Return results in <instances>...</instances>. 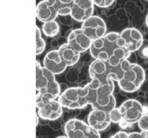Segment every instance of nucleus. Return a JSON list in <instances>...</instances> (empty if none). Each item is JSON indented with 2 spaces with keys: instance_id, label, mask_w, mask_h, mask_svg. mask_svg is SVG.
<instances>
[{
  "instance_id": "a211bd4d",
  "label": "nucleus",
  "mask_w": 148,
  "mask_h": 138,
  "mask_svg": "<svg viewBox=\"0 0 148 138\" xmlns=\"http://www.w3.org/2000/svg\"><path fill=\"white\" fill-rule=\"evenodd\" d=\"M46 47V43L41 37L40 29L36 26V55L41 54Z\"/></svg>"
},
{
  "instance_id": "a878e982",
  "label": "nucleus",
  "mask_w": 148,
  "mask_h": 138,
  "mask_svg": "<svg viewBox=\"0 0 148 138\" xmlns=\"http://www.w3.org/2000/svg\"><path fill=\"white\" fill-rule=\"evenodd\" d=\"M36 119H37V121H36V126H38V113H37V114H36Z\"/></svg>"
},
{
  "instance_id": "412c9836",
  "label": "nucleus",
  "mask_w": 148,
  "mask_h": 138,
  "mask_svg": "<svg viewBox=\"0 0 148 138\" xmlns=\"http://www.w3.org/2000/svg\"><path fill=\"white\" fill-rule=\"evenodd\" d=\"M138 126L141 131H148V114L145 113L141 116V118L138 122Z\"/></svg>"
},
{
  "instance_id": "dca6fc26",
  "label": "nucleus",
  "mask_w": 148,
  "mask_h": 138,
  "mask_svg": "<svg viewBox=\"0 0 148 138\" xmlns=\"http://www.w3.org/2000/svg\"><path fill=\"white\" fill-rule=\"evenodd\" d=\"M55 7L58 15L68 16L71 14V8L74 0H48Z\"/></svg>"
},
{
  "instance_id": "9b49d317",
  "label": "nucleus",
  "mask_w": 148,
  "mask_h": 138,
  "mask_svg": "<svg viewBox=\"0 0 148 138\" xmlns=\"http://www.w3.org/2000/svg\"><path fill=\"white\" fill-rule=\"evenodd\" d=\"M111 119L109 112L101 110L93 109L88 116V123L98 131H104L110 126Z\"/></svg>"
},
{
  "instance_id": "f3484780",
  "label": "nucleus",
  "mask_w": 148,
  "mask_h": 138,
  "mask_svg": "<svg viewBox=\"0 0 148 138\" xmlns=\"http://www.w3.org/2000/svg\"><path fill=\"white\" fill-rule=\"evenodd\" d=\"M60 30L58 23L56 20L43 23L42 26V31L43 34L47 37H55L58 34Z\"/></svg>"
},
{
  "instance_id": "1a4fd4ad",
  "label": "nucleus",
  "mask_w": 148,
  "mask_h": 138,
  "mask_svg": "<svg viewBox=\"0 0 148 138\" xmlns=\"http://www.w3.org/2000/svg\"><path fill=\"white\" fill-rule=\"evenodd\" d=\"M120 34L124 41L125 48L130 53L138 51L142 47L144 38L138 29L136 28H127Z\"/></svg>"
},
{
  "instance_id": "cd10ccee",
  "label": "nucleus",
  "mask_w": 148,
  "mask_h": 138,
  "mask_svg": "<svg viewBox=\"0 0 148 138\" xmlns=\"http://www.w3.org/2000/svg\"><path fill=\"white\" fill-rule=\"evenodd\" d=\"M147 1H148V0H147Z\"/></svg>"
},
{
  "instance_id": "20e7f679",
  "label": "nucleus",
  "mask_w": 148,
  "mask_h": 138,
  "mask_svg": "<svg viewBox=\"0 0 148 138\" xmlns=\"http://www.w3.org/2000/svg\"><path fill=\"white\" fill-rule=\"evenodd\" d=\"M145 80V72L141 66L129 62L123 71L122 77L117 82L120 89L126 92H134L140 89Z\"/></svg>"
},
{
  "instance_id": "0eeeda50",
  "label": "nucleus",
  "mask_w": 148,
  "mask_h": 138,
  "mask_svg": "<svg viewBox=\"0 0 148 138\" xmlns=\"http://www.w3.org/2000/svg\"><path fill=\"white\" fill-rule=\"evenodd\" d=\"M83 32L92 41L103 37L106 34V24L103 19L98 16H92L82 23Z\"/></svg>"
},
{
  "instance_id": "4468645a",
  "label": "nucleus",
  "mask_w": 148,
  "mask_h": 138,
  "mask_svg": "<svg viewBox=\"0 0 148 138\" xmlns=\"http://www.w3.org/2000/svg\"><path fill=\"white\" fill-rule=\"evenodd\" d=\"M36 16L40 22L46 23L56 20L58 14L57 10L48 0H43L37 5Z\"/></svg>"
},
{
  "instance_id": "f03ea898",
  "label": "nucleus",
  "mask_w": 148,
  "mask_h": 138,
  "mask_svg": "<svg viewBox=\"0 0 148 138\" xmlns=\"http://www.w3.org/2000/svg\"><path fill=\"white\" fill-rule=\"evenodd\" d=\"M56 75L36 61V107L40 108L61 95V88Z\"/></svg>"
},
{
  "instance_id": "b1692460",
  "label": "nucleus",
  "mask_w": 148,
  "mask_h": 138,
  "mask_svg": "<svg viewBox=\"0 0 148 138\" xmlns=\"http://www.w3.org/2000/svg\"><path fill=\"white\" fill-rule=\"evenodd\" d=\"M144 135V137L145 138H148V131H141Z\"/></svg>"
},
{
  "instance_id": "f257e3e1",
  "label": "nucleus",
  "mask_w": 148,
  "mask_h": 138,
  "mask_svg": "<svg viewBox=\"0 0 148 138\" xmlns=\"http://www.w3.org/2000/svg\"><path fill=\"white\" fill-rule=\"evenodd\" d=\"M91 57L96 60L108 62L112 66H119L131 53L125 48V43L118 32L106 33L93 41L90 47Z\"/></svg>"
},
{
  "instance_id": "393cba45",
  "label": "nucleus",
  "mask_w": 148,
  "mask_h": 138,
  "mask_svg": "<svg viewBox=\"0 0 148 138\" xmlns=\"http://www.w3.org/2000/svg\"><path fill=\"white\" fill-rule=\"evenodd\" d=\"M145 23H146V26H147V28H148V14L147 15V17H146V20H145Z\"/></svg>"
},
{
  "instance_id": "f8f14e48",
  "label": "nucleus",
  "mask_w": 148,
  "mask_h": 138,
  "mask_svg": "<svg viewBox=\"0 0 148 138\" xmlns=\"http://www.w3.org/2000/svg\"><path fill=\"white\" fill-rule=\"evenodd\" d=\"M63 113V107L58 100H51L38 108V114L44 120L54 121L58 119Z\"/></svg>"
},
{
  "instance_id": "423d86ee",
  "label": "nucleus",
  "mask_w": 148,
  "mask_h": 138,
  "mask_svg": "<svg viewBox=\"0 0 148 138\" xmlns=\"http://www.w3.org/2000/svg\"><path fill=\"white\" fill-rule=\"evenodd\" d=\"M122 119L129 124H135L145 114V108L140 102L135 99H128L119 107Z\"/></svg>"
},
{
  "instance_id": "bb28decb",
  "label": "nucleus",
  "mask_w": 148,
  "mask_h": 138,
  "mask_svg": "<svg viewBox=\"0 0 148 138\" xmlns=\"http://www.w3.org/2000/svg\"><path fill=\"white\" fill-rule=\"evenodd\" d=\"M56 138H68L67 136H60V137H58Z\"/></svg>"
},
{
  "instance_id": "6e6552de",
  "label": "nucleus",
  "mask_w": 148,
  "mask_h": 138,
  "mask_svg": "<svg viewBox=\"0 0 148 138\" xmlns=\"http://www.w3.org/2000/svg\"><path fill=\"white\" fill-rule=\"evenodd\" d=\"M93 0H74L71 16L74 20L82 22L93 16L94 11Z\"/></svg>"
},
{
  "instance_id": "2eb2a0df",
  "label": "nucleus",
  "mask_w": 148,
  "mask_h": 138,
  "mask_svg": "<svg viewBox=\"0 0 148 138\" xmlns=\"http://www.w3.org/2000/svg\"><path fill=\"white\" fill-rule=\"evenodd\" d=\"M58 50L62 60L67 66H74L79 60L80 53L75 50L67 43L61 46Z\"/></svg>"
},
{
  "instance_id": "aec40b11",
  "label": "nucleus",
  "mask_w": 148,
  "mask_h": 138,
  "mask_svg": "<svg viewBox=\"0 0 148 138\" xmlns=\"http://www.w3.org/2000/svg\"><path fill=\"white\" fill-rule=\"evenodd\" d=\"M109 115H110V119L112 122L113 123H119L121 120L123 119H122V116H121V111L119 110V107H115L114 109L112 110L109 113Z\"/></svg>"
},
{
  "instance_id": "9d476101",
  "label": "nucleus",
  "mask_w": 148,
  "mask_h": 138,
  "mask_svg": "<svg viewBox=\"0 0 148 138\" xmlns=\"http://www.w3.org/2000/svg\"><path fill=\"white\" fill-rule=\"evenodd\" d=\"M92 41H93L83 32L82 29L73 30L67 38V44L80 53L90 50Z\"/></svg>"
},
{
  "instance_id": "39448f33",
  "label": "nucleus",
  "mask_w": 148,
  "mask_h": 138,
  "mask_svg": "<svg viewBox=\"0 0 148 138\" xmlns=\"http://www.w3.org/2000/svg\"><path fill=\"white\" fill-rule=\"evenodd\" d=\"M64 131L68 138H100L99 131L77 119H69L65 124Z\"/></svg>"
},
{
  "instance_id": "6ab92c4d",
  "label": "nucleus",
  "mask_w": 148,
  "mask_h": 138,
  "mask_svg": "<svg viewBox=\"0 0 148 138\" xmlns=\"http://www.w3.org/2000/svg\"><path fill=\"white\" fill-rule=\"evenodd\" d=\"M111 138H145L142 132H131L127 133L126 131H118L111 137Z\"/></svg>"
},
{
  "instance_id": "4be33fe9",
  "label": "nucleus",
  "mask_w": 148,
  "mask_h": 138,
  "mask_svg": "<svg viewBox=\"0 0 148 138\" xmlns=\"http://www.w3.org/2000/svg\"><path fill=\"white\" fill-rule=\"evenodd\" d=\"M95 6L102 8H106L111 6L116 0H93Z\"/></svg>"
},
{
  "instance_id": "5701e85b",
  "label": "nucleus",
  "mask_w": 148,
  "mask_h": 138,
  "mask_svg": "<svg viewBox=\"0 0 148 138\" xmlns=\"http://www.w3.org/2000/svg\"><path fill=\"white\" fill-rule=\"evenodd\" d=\"M119 126L121 128H123V129H125V128H127V127H128V126L130 125V124L128 123V122H127L126 121H124L123 119H122L121 121V122H119Z\"/></svg>"
},
{
  "instance_id": "7ed1b4c3",
  "label": "nucleus",
  "mask_w": 148,
  "mask_h": 138,
  "mask_svg": "<svg viewBox=\"0 0 148 138\" xmlns=\"http://www.w3.org/2000/svg\"><path fill=\"white\" fill-rule=\"evenodd\" d=\"M95 99L94 89L88 84L84 87L68 88L58 97L62 107L70 110L82 109L88 104L92 105Z\"/></svg>"
},
{
  "instance_id": "ddd939ff",
  "label": "nucleus",
  "mask_w": 148,
  "mask_h": 138,
  "mask_svg": "<svg viewBox=\"0 0 148 138\" xmlns=\"http://www.w3.org/2000/svg\"><path fill=\"white\" fill-rule=\"evenodd\" d=\"M43 67L55 75H57L64 72L68 66L62 60L58 50H55L49 51L46 54L43 59Z\"/></svg>"
}]
</instances>
